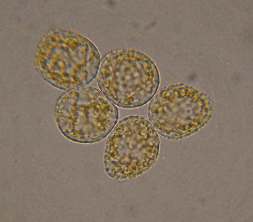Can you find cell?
<instances>
[{"instance_id":"obj_1","label":"cell","mask_w":253,"mask_h":222,"mask_svg":"<svg viewBox=\"0 0 253 222\" xmlns=\"http://www.w3.org/2000/svg\"><path fill=\"white\" fill-rule=\"evenodd\" d=\"M98 87L116 105L125 108L141 107L156 93L160 83L158 69L145 55L131 50L106 56L97 77Z\"/></svg>"},{"instance_id":"obj_2","label":"cell","mask_w":253,"mask_h":222,"mask_svg":"<svg viewBox=\"0 0 253 222\" xmlns=\"http://www.w3.org/2000/svg\"><path fill=\"white\" fill-rule=\"evenodd\" d=\"M160 144L157 130L146 118L137 115L123 118L106 143L104 162L107 173L118 180L136 177L154 164Z\"/></svg>"},{"instance_id":"obj_3","label":"cell","mask_w":253,"mask_h":222,"mask_svg":"<svg viewBox=\"0 0 253 222\" xmlns=\"http://www.w3.org/2000/svg\"><path fill=\"white\" fill-rule=\"evenodd\" d=\"M118 116L117 108L101 91L84 86L70 90L63 96L57 106V121L68 139L90 144L106 137Z\"/></svg>"},{"instance_id":"obj_4","label":"cell","mask_w":253,"mask_h":222,"mask_svg":"<svg viewBox=\"0 0 253 222\" xmlns=\"http://www.w3.org/2000/svg\"><path fill=\"white\" fill-rule=\"evenodd\" d=\"M206 101L201 93L181 83L168 86L158 91L148 110L149 119L158 132L168 138H183L203 124Z\"/></svg>"}]
</instances>
